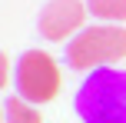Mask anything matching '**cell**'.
<instances>
[{"label":"cell","instance_id":"cell-1","mask_svg":"<svg viewBox=\"0 0 126 123\" xmlns=\"http://www.w3.org/2000/svg\"><path fill=\"white\" fill-rule=\"evenodd\" d=\"M73 106L83 123H126V70H90L76 90Z\"/></svg>","mask_w":126,"mask_h":123},{"label":"cell","instance_id":"cell-2","mask_svg":"<svg viewBox=\"0 0 126 123\" xmlns=\"http://www.w3.org/2000/svg\"><path fill=\"white\" fill-rule=\"evenodd\" d=\"M126 57V30L120 23L83 27L66 43V63L73 70H96L100 63H113Z\"/></svg>","mask_w":126,"mask_h":123},{"label":"cell","instance_id":"cell-3","mask_svg":"<svg viewBox=\"0 0 126 123\" xmlns=\"http://www.w3.org/2000/svg\"><path fill=\"white\" fill-rule=\"evenodd\" d=\"M17 97L30 103H50L60 93V67L53 63L50 53L27 50L17 60Z\"/></svg>","mask_w":126,"mask_h":123},{"label":"cell","instance_id":"cell-4","mask_svg":"<svg viewBox=\"0 0 126 123\" xmlns=\"http://www.w3.org/2000/svg\"><path fill=\"white\" fill-rule=\"evenodd\" d=\"M86 13H90V10L80 3V0H50V3L40 10V20H37L40 37L53 40V43H57V40L73 37V33L83 30Z\"/></svg>","mask_w":126,"mask_h":123},{"label":"cell","instance_id":"cell-5","mask_svg":"<svg viewBox=\"0 0 126 123\" xmlns=\"http://www.w3.org/2000/svg\"><path fill=\"white\" fill-rule=\"evenodd\" d=\"M3 117H7V123H43L37 103H30L23 97H7L3 100Z\"/></svg>","mask_w":126,"mask_h":123},{"label":"cell","instance_id":"cell-6","mask_svg":"<svg viewBox=\"0 0 126 123\" xmlns=\"http://www.w3.org/2000/svg\"><path fill=\"white\" fill-rule=\"evenodd\" d=\"M86 10L106 23H120L126 20V0H86Z\"/></svg>","mask_w":126,"mask_h":123}]
</instances>
